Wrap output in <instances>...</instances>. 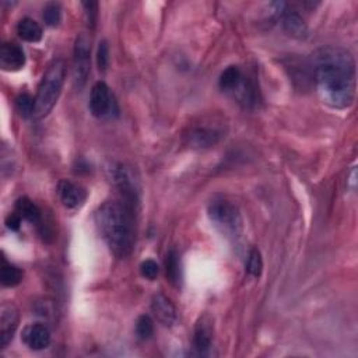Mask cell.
Listing matches in <instances>:
<instances>
[{
    "mask_svg": "<svg viewBox=\"0 0 358 358\" xmlns=\"http://www.w3.org/2000/svg\"><path fill=\"white\" fill-rule=\"evenodd\" d=\"M310 68L318 94L326 106L344 110L355 97V61L347 49L324 46L315 50Z\"/></svg>",
    "mask_w": 358,
    "mask_h": 358,
    "instance_id": "obj_1",
    "label": "cell"
},
{
    "mask_svg": "<svg viewBox=\"0 0 358 358\" xmlns=\"http://www.w3.org/2000/svg\"><path fill=\"white\" fill-rule=\"evenodd\" d=\"M94 220L111 253L119 259L130 257L135 248V210L122 200H110L95 210Z\"/></svg>",
    "mask_w": 358,
    "mask_h": 358,
    "instance_id": "obj_2",
    "label": "cell"
},
{
    "mask_svg": "<svg viewBox=\"0 0 358 358\" xmlns=\"http://www.w3.org/2000/svg\"><path fill=\"white\" fill-rule=\"evenodd\" d=\"M66 79V63L62 59L55 61L50 65L43 74L37 97H35V110H34V118L42 119L49 112L54 110L57 102L62 94V88Z\"/></svg>",
    "mask_w": 358,
    "mask_h": 358,
    "instance_id": "obj_3",
    "label": "cell"
},
{
    "mask_svg": "<svg viewBox=\"0 0 358 358\" xmlns=\"http://www.w3.org/2000/svg\"><path fill=\"white\" fill-rule=\"evenodd\" d=\"M227 133V122L220 115H204L189 123L183 133V141L190 148L204 150L219 144Z\"/></svg>",
    "mask_w": 358,
    "mask_h": 358,
    "instance_id": "obj_4",
    "label": "cell"
},
{
    "mask_svg": "<svg viewBox=\"0 0 358 358\" xmlns=\"http://www.w3.org/2000/svg\"><path fill=\"white\" fill-rule=\"evenodd\" d=\"M215 227L226 237H238L242 230V217L237 204L226 197H217L210 201L208 209Z\"/></svg>",
    "mask_w": 358,
    "mask_h": 358,
    "instance_id": "obj_5",
    "label": "cell"
},
{
    "mask_svg": "<svg viewBox=\"0 0 358 358\" xmlns=\"http://www.w3.org/2000/svg\"><path fill=\"white\" fill-rule=\"evenodd\" d=\"M108 175L114 186L119 190L121 200L136 210V204L139 203V181L132 168L122 163H114L108 168Z\"/></svg>",
    "mask_w": 358,
    "mask_h": 358,
    "instance_id": "obj_6",
    "label": "cell"
},
{
    "mask_svg": "<svg viewBox=\"0 0 358 358\" xmlns=\"http://www.w3.org/2000/svg\"><path fill=\"white\" fill-rule=\"evenodd\" d=\"M91 70V42L86 34H80L74 42L73 50V77L79 88H81L88 79Z\"/></svg>",
    "mask_w": 358,
    "mask_h": 358,
    "instance_id": "obj_7",
    "label": "cell"
},
{
    "mask_svg": "<svg viewBox=\"0 0 358 358\" xmlns=\"http://www.w3.org/2000/svg\"><path fill=\"white\" fill-rule=\"evenodd\" d=\"M20 314L13 302H3L0 306V347L5 348L14 337L19 328Z\"/></svg>",
    "mask_w": 358,
    "mask_h": 358,
    "instance_id": "obj_8",
    "label": "cell"
},
{
    "mask_svg": "<svg viewBox=\"0 0 358 358\" xmlns=\"http://www.w3.org/2000/svg\"><path fill=\"white\" fill-rule=\"evenodd\" d=\"M114 106V98L110 87L104 81H97L91 88L90 111L95 118H104L110 114Z\"/></svg>",
    "mask_w": 358,
    "mask_h": 358,
    "instance_id": "obj_9",
    "label": "cell"
},
{
    "mask_svg": "<svg viewBox=\"0 0 358 358\" xmlns=\"http://www.w3.org/2000/svg\"><path fill=\"white\" fill-rule=\"evenodd\" d=\"M26 65V54L20 45L5 42L0 49V68L5 72H17Z\"/></svg>",
    "mask_w": 358,
    "mask_h": 358,
    "instance_id": "obj_10",
    "label": "cell"
},
{
    "mask_svg": "<svg viewBox=\"0 0 358 358\" xmlns=\"http://www.w3.org/2000/svg\"><path fill=\"white\" fill-rule=\"evenodd\" d=\"M151 311L155 314L159 322H161L164 326H172L177 322V310L172 301L159 292L151 299Z\"/></svg>",
    "mask_w": 358,
    "mask_h": 358,
    "instance_id": "obj_11",
    "label": "cell"
},
{
    "mask_svg": "<svg viewBox=\"0 0 358 358\" xmlns=\"http://www.w3.org/2000/svg\"><path fill=\"white\" fill-rule=\"evenodd\" d=\"M61 201L68 209H77L87 199V192L79 183L70 181H61L58 186Z\"/></svg>",
    "mask_w": 358,
    "mask_h": 358,
    "instance_id": "obj_12",
    "label": "cell"
},
{
    "mask_svg": "<svg viewBox=\"0 0 358 358\" xmlns=\"http://www.w3.org/2000/svg\"><path fill=\"white\" fill-rule=\"evenodd\" d=\"M275 6L279 8L277 12H280L281 16V21H283V27L284 30L295 37V38H304L306 37V32H308V28H306V24L304 21V19L295 12V10H290L287 3H276Z\"/></svg>",
    "mask_w": 358,
    "mask_h": 358,
    "instance_id": "obj_13",
    "label": "cell"
},
{
    "mask_svg": "<svg viewBox=\"0 0 358 358\" xmlns=\"http://www.w3.org/2000/svg\"><path fill=\"white\" fill-rule=\"evenodd\" d=\"M213 321L209 315L201 317L195 326L193 343L199 352H208L213 343Z\"/></svg>",
    "mask_w": 358,
    "mask_h": 358,
    "instance_id": "obj_14",
    "label": "cell"
},
{
    "mask_svg": "<svg viewBox=\"0 0 358 358\" xmlns=\"http://www.w3.org/2000/svg\"><path fill=\"white\" fill-rule=\"evenodd\" d=\"M24 341L31 350H43L50 344V332L43 324H32L24 330Z\"/></svg>",
    "mask_w": 358,
    "mask_h": 358,
    "instance_id": "obj_15",
    "label": "cell"
},
{
    "mask_svg": "<svg viewBox=\"0 0 358 358\" xmlns=\"http://www.w3.org/2000/svg\"><path fill=\"white\" fill-rule=\"evenodd\" d=\"M17 34L23 41L35 43V42H39L42 38V28L35 20L26 17L19 21Z\"/></svg>",
    "mask_w": 358,
    "mask_h": 358,
    "instance_id": "obj_16",
    "label": "cell"
},
{
    "mask_svg": "<svg viewBox=\"0 0 358 358\" xmlns=\"http://www.w3.org/2000/svg\"><path fill=\"white\" fill-rule=\"evenodd\" d=\"M16 213L30 221V223H39L41 221V210L37 206V204L30 200L28 197H20L17 201H16Z\"/></svg>",
    "mask_w": 358,
    "mask_h": 358,
    "instance_id": "obj_17",
    "label": "cell"
},
{
    "mask_svg": "<svg viewBox=\"0 0 358 358\" xmlns=\"http://www.w3.org/2000/svg\"><path fill=\"white\" fill-rule=\"evenodd\" d=\"M166 272L170 283L175 287L181 286L182 281V270H181V259L175 250H170L166 259Z\"/></svg>",
    "mask_w": 358,
    "mask_h": 358,
    "instance_id": "obj_18",
    "label": "cell"
},
{
    "mask_svg": "<svg viewBox=\"0 0 358 358\" xmlns=\"http://www.w3.org/2000/svg\"><path fill=\"white\" fill-rule=\"evenodd\" d=\"M243 79V74L238 66H230L227 68L221 76H220V87L224 91H235L238 86L241 84Z\"/></svg>",
    "mask_w": 358,
    "mask_h": 358,
    "instance_id": "obj_19",
    "label": "cell"
},
{
    "mask_svg": "<svg viewBox=\"0 0 358 358\" xmlns=\"http://www.w3.org/2000/svg\"><path fill=\"white\" fill-rule=\"evenodd\" d=\"M0 280H2V284L5 287H16L23 280V272L17 266H14V265L9 263L6 259H3Z\"/></svg>",
    "mask_w": 358,
    "mask_h": 358,
    "instance_id": "obj_20",
    "label": "cell"
},
{
    "mask_svg": "<svg viewBox=\"0 0 358 358\" xmlns=\"http://www.w3.org/2000/svg\"><path fill=\"white\" fill-rule=\"evenodd\" d=\"M246 272L255 277V279H259L262 276L263 272V259H262V255L259 252V249L253 248L250 249L249 255H248V262H246Z\"/></svg>",
    "mask_w": 358,
    "mask_h": 358,
    "instance_id": "obj_21",
    "label": "cell"
},
{
    "mask_svg": "<svg viewBox=\"0 0 358 358\" xmlns=\"http://www.w3.org/2000/svg\"><path fill=\"white\" fill-rule=\"evenodd\" d=\"M16 108L23 117L34 115L35 110V98H32L30 94L23 92L16 98Z\"/></svg>",
    "mask_w": 358,
    "mask_h": 358,
    "instance_id": "obj_22",
    "label": "cell"
},
{
    "mask_svg": "<svg viewBox=\"0 0 358 358\" xmlns=\"http://www.w3.org/2000/svg\"><path fill=\"white\" fill-rule=\"evenodd\" d=\"M62 19V10L61 6L57 3H49L43 8V20L46 26L49 27H57L59 26Z\"/></svg>",
    "mask_w": 358,
    "mask_h": 358,
    "instance_id": "obj_23",
    "label": "cell"
},
{
    "mask_svg": "<svg viewBox=\"0 0 358 358\" xmlns=\"http://www.w3.org/2000/svg\"><path fill=\"white\" fill-rule=\"evenodd\" d=\"M136 333L141 340H148L155 335V324L147 315H141L136 322Z\"/></svg>",
    "mask_w": 358,
    "mask_h": 358,
    "instance_id": "obj_24",
    "label": "cell"
},
{
    "mask_svg": "<svg viewBox=\"0 0 358 358\" xmlns=\"http://www.w3.org/2000/svg\"><path fill=\"white\" fill-rule=\"evenodd\" d=\"M110 63V48L107 41H101L97 50V65L101 72H106Z\"/></svg>",
    "mask_w": 358,
    "mask_h": 358,
    "instance_id": "obj_25",
    "label": "cell"
},
{
    "mask_svg": "<svg viewBox=\"0 0 358 358\" xmlns=\"http://www.w3.org/2000/svg\"><path fill=\"white\" fill-rule=\"evenodd\" d=\"M84 12H86V19H87V26L94 30L97 26V20H98V3L97 2H84L83 3Z\"/></svg>",
    "mask_w": 358,
    "mask_h": 358,
    "instance_id": "obj_26",
    "label": "cell"
},
{
    "mask_svg": "<svg viewBox=\"0 0 358 358\" xmlns=\"http://www.w3.org/2000/svg\"><path fill=\"white\" fill-rule=\"evenodd\" d=\"M159 272H160L159 265L155 261H151V259L144 261L140 265V273L147 280H155L159 276Z\"/></svg>",
    "mask_w": 358,
    "mask_h": 358,
    "instance_id": "obj_27",
    "label": "cell"
},
{
    "mask_svg": "<svg viewBox=\"0 0 358 358\" xmlns=\"http://www.w3.org/2000/svg\"><path fill=\"white\" fill-rule=\"evenodd\" d=\"M21 217L17 215V213H12L10 216H8V219H6V226H8V228H10L12 231H17L19 228H20V226H21Z\"/></svg>",
    "mask_w": 358,
    "mask_h": 358,
    "instance_id": "obj_28",
    "label": "cell"
}]
</instances>
